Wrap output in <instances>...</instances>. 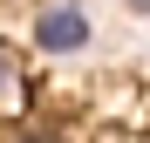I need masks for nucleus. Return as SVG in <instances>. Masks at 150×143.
Masks as SVG:
<instances>
[{
  "mask_svg": "<svg viewBox=\"0 0 150 143\" xmlns=\"http://www.w3.org/2000/svg\"><path fill=\"white\" fill-rule=\"evenodd\" d=\"M130 7H137V14H150V0H130Z\"/></svg>",
  "mask_w": 150,
  "mask_h": 143,
  "instance_id": "20e7f679",
  "label": "nucleus"
},
{
  "mask_svg": "<svg viewBox=\"0 0 150 143\" xmlns=\"http://www.w3.org/2000/svg\"><path fill=\"white\" fill-rule=\"evenodd\" d=\"M0 143H62V136H41V130H14V136H0Z\"/></svg>",
  "mask_w": 150,
  "mask_h": 143,
  "instance_id": "7ed1b4c3",
  "label": "nucleus"
},
{
  "mask_svg": "<svg viewBox=\"0 0 150 143\" xmlns=\"http://www.w3.org/2000/svg\"><path fill=\"white\" fill-rule=\"evenodd\" d=\"M7 116H28V68H21V55L0 41V123H7Z\"/></svg>",
  "mask_w": 150,
  "mask_h": 143,
  "instance_id": "f03ea898",
  "label": "nucleus"
},
{
  "mask_svg": "<svg viewBox=\"0 0 150 143\" xmlns=\"http://www.w3.org/2000/svg\"><path fill=\"white\" fill-rule=\"evenodd\" d=\"M34 48L41 55H82L89 48V14L75 7V0H48L34 14Z\"/></svg>",
  "mask_w": 150,
  "mask_h": 143,
  "instance_id": "f257e3e1",
  "label": "nucleus"
}]
</instances>
